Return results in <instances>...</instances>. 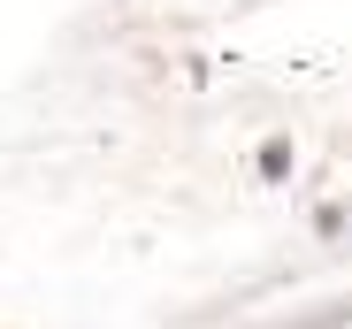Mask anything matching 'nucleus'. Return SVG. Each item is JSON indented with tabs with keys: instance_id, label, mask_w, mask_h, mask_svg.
<instances>
[{
	"instance_id": "obj_1",
	"label": "nucleus",
	"mask_w": 352,
	"mask_h": 329,
	"mask_svg": "<svg viewBox=\"0 0 352 329\" xmlns=\"http://www.w3.org/2000/svg\"><path fill=\"white\" fill-rule=\"evenodd\" d=\"M261 177H268V184L291 177V138H268V146H261Z\"/></svg>"
},
{
	"instance_id": "obj_2",
	"label": "nucleus",
	"mask_w": 352,
	"mask_h": 329,
	"mask_svg": "<svg viewBox=\"0 0 352 329\" xmlns=\"http://www.w3.org/2000/svg\"><path fill=\"white\" fill-rule=\"evenodd\" d=\"M314 230H322V238H344V207H337V199L314 207Z\"/></svg>"
}]
</instances>
